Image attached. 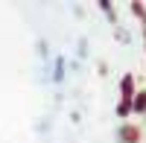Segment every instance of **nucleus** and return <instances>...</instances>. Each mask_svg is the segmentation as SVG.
<instances>
[{
    "label": "nucleus",
    "instance_id": "obj_2",
    "mask_svg": "<svg viewBox=\"0 0 146 143\" xmlns=\"http://www.w3.org/2000/svg\"><path fill=\"white\" fill-rule=\"evenodd\" d=\"M117 137H120V143H135V140H137V128L120 126V128H117Z\"/></svg>",
    "mask_w": 146,
    "mask_h": 143
},
{
    "label": "nucleus",
    "instance_id": "obj_5",
    "mask_svg": "<svg viewBox=\"0 0 146 143\" xmlns=\"http://www.w3.org/2000/svg\"><path fill=\"white\" fill-rule=\"evenodd\" d=\"M100 9H102L105 15L111 18V21H114V6H111V3H105V0H100Z\"/></svg>",
    "mask_w": 146,
    "mask_h": 143
},
{
    "label": "nucleus",
    "instance_id": "obj_3",
    "mask_svg": "<svg viewBox=\"0 0 146 143\" xmlns=\"http://www.w3.org/2000/svg\"><path fill=\"white\" fill-rule=\"evenodd\" d=\"M131 111H135V114H146V93H135V99H131Z\"/></svg>",
    "mask_w": 146,
    "mask_h": 143
},
{
    "label": "nucleus",
    "instance_id": "obj_4",
    "mask_svg": "<svg viewBox=\"0 0 146 143\" xmlns=\"http://www.w3.org/2000/svg\"><path fill=\"white\" fill-rule=\"evenodd\" d=\"M38 56L44 58V62L50 58V44H47V41H38Z\"/></svg>",
    "mask_w": 146,
    "mask_h": 143
},
{
    "label": "nucleus",
    "instance_id": "obj_1",
    "mask_svg": "<svg viewBox=\"0 0 146 143\" xmlns=\"http://www.w3.org/2000/svg\"><path fill=\"white\" fill-rule=\"evenodd\" d=\"M64 73H67V70H64V56H56L53 58V82H56V85H62V82H64Z\"/></svg>",
    "mask_w": 146,
    "mask_h": 143
}]
</instances>
